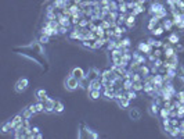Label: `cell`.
<instances>
[{
	"mask_svg": "<svg viewBox=\"0 0 184 139\" xmlns=\"http://www.w3.org/2000/svg\"><path fill=\"white\" fill-rule=\"evenodd\" d=\"M152 64L155 65V67H157V68H161V67L163 65V60H162L161 57H158V58H157V60H155V61H154Z\"/></svg>",
	"mask_w": 184,
	"mask_h": 139,
	"instance_id": "49",
	"label": "cell"
},
{
	"mask_svg": "<svg viewBox=\"0 0 184 139\" xmlns=\"http://www.w3.org/2000/svg\"><path fill=\"white\" fill-rule=\"evenodd\" d=\"M33 114H35V113H33V111H32V110H31L29 107H26L25 110L22 111V115H24V118H31Z\"/></svg>",
	"mask_w": 184,
	"mask_h": 139,
	"instance_id": "44",
	"label": "cell"
},
{
	"mask_svg": "<svg viewBox=\"0 0 184 139\" xmlns=\"http://www.w3.org/2000/svg\"><path fill=\"white\" fill-rule=\"evenodd\" d=\"M180 118H177V117H173V118H172V117H169V124H170L172 126H179L180 125Z\"/></svg>",
	"mask_w": 184,
	"mask_h": 139,
	"instance_id": "45",
	"label": "cell"
},
{
	"mask_svg": "<svg viewBox=\"0 0 184 139\" xmlns=\"http://www.w3.org/2000/svg\"><path fill=\"white\" fill-rule=\"evenodd\" d=\"M159 117H161V120L162 118H168L169 117V110L166 107H161V110H159Z\"/></svg>",
	"mask_w": 184,
	"mask_h": 139,
	"instance_id": "37",
	"label": "cell"
},
{
	"mask_svg": "<svg viewBox=\"0 0 184 139\" xmlns=\"http://www.w3.org/2000/svg\"><path fill=\"white\" fill-rule=\"evenodd\" d=\"M95 35H97V38H105V29H104L100 24H98V28H97V31H95Z\"/></svg>",
	"mask_w": 184,
	"mask_h": 139,
	"instance_id": "34",
	"label": "cell"
},
{
	"mask_svg": "<svg viewBox=\"0 0 184 139\" xmlns=\"http://www.w3.org/2000/svg\"><path fill=\"white\" fill-rule=\"evenodd\" d=\"M35 106H36V111L38 113L45 111V101L43 100H38V103H35Z\"/></svg>",
	"mask_w": 184,
	"mask_h": 139,
	"instance_id": "36",
	"label": "cell"
},
{
	"mask_svg": "<svg viewBox=\"0 0 184 139\" xmlns=\"http://www.w3.org/2000/svg\"><path fill=\"white\" fill-rule=\"evenodd\" d=\"M83 0H72V3H75V4H80Z\"/></svg>",
	"mask_w": 184,
	"mask_h": 139,
	"instance_id": "57",
	"label": "cell"
},
{
	"mask_svg": "<svg viewBox=\"0 0 184 139\" xmlns=\"http://www.w3.org/2000/svg\"><path fill=\"white\" fill-rule=\"evenodd\" d=\"M173 25H174V24H173V19L168 18V17L163 18V24H162V26L165 28V31H170L172 28H173Z\"/></svg>",
	"mask_w": 184,
	"mask_h": 139,
	"instance_id": "25",
	"label": "cell"
},
{
	"mask_svg": "<svg viewBox=\"0 0 184 139\" xmlns=\"http://www.w3.org/2000/svg\"><path fill=\"white\" fill-rule=\"evenodd\" d=\"M133 60H137L140 64H146L147 63V57H146V54H143V53H140L139 50L137 51H134L133 54Z\"/></svg>",
	"mask_w": 184,
	"mask_h": 139,
	"instance_id": "15",
	"label": "cell"
},
{
	"mask_svg": "<svg viewBox=\"0 0 184 139\" xmlns=\"http://www.w3.org/2000/svg\"><path fill=\"white\" fill-rule=\"evenodd\" d=\"M115 101L118 103V106L122 108H127L129 107V104H130V99L126 96V93L123 96H121V97H118V99H115Z\"/></svg>",
	"mask_w": 184,
	"mask_h": 139,
	"instance_id": "9",
	"label": "cell"
},
{
	"mask_svg": "<svg viewBox=\"0 0 184 139\" xmlns=\"http://www.w3.org/2000/svg\"><path fill=\"white\" fill-rule=\"evenodd\" d=\"M163 31H165V28H163L162 25H158L151 31V33H152V36H161V35L163 33Z\"/></svg>",
	"mask_w": 184,
	"mask_h": 139,
	"instance_id": "26",
	"label": "cell"
},
{
	"mask_svg": "<svg viewBox=\"0 0 184 139\" xmlns=\"http://www.w3.org/2000/svg\"><path fill=\"white\" fill-rule=\"evenodd\" d=\"M36 97H38V100H43L47 97V92H46L45 89H38L36 90Z\"/></svg>",
	"mask_w": 184,
	"mask_h": 139,
	"instance_id": "28",
	"label": "cell"
},
{
	"mask_svg": "<svg viewBox=\"0 0 184 139\" xmlns=\"http://www.w3.org/2000/svg\"><path fill=\"white\" fill-rule=\"evenodd\" d=\"M168 42H169L170 44H173V46H174V44H177L179 42H180V38H179V35L176 33V32H172L170 35L168 36Z\"/></svg>",
	"mask_w": 184,
	"mask_h": 139,
	"instance_id": "20",
	"label": "cell"
},
{
	"mask_svg": "<svg viewBox=\"0 0 184 139\" xmlns=\"http://www.w3.org/2000/svg\"><path fill=\"white\" fill-rule=\"evenodd\" d=\"M147 42L151 44L154 49H157V47H162V46H163V40H158V39H155V38H150Z\"/></svg>",
	"mask_w": 184,
	"mask_h": 139,
	"instance_id": "21",
	"label": "cell"
},
{
	"mask_svg": "<svg viewBox=\"0 0 184 139\" xmlns=\"http://www.w3.org/2000/svg\"><path fill=\"white\" fill-rule=\"evenodd\" d=\"M165 6L162 4V3H159V1H155V3H151V6H150V14L151 15H155L157 13H159L161 10H163Z\"/></svg>",
	"mask_w": 184,
	"mask_h": 139,
	"instance_id": "11",
	"label": "cell"
},
{
	"mask_svg": "<svg viewBox=\"0 0 184 139\" xmlns=\"http://www.w3.org/2000/svg\"><path fill=\"white\" fill-rule=\"evenodd\" d=\"M126 18H127V14L119 13V15H118V19H116L118 25H122V24H125V22H126Z\"/></svg>",
	"mask_w": 184,
	"mask_h": 139,
	"instance_id": "33",
	"label": "cell"
},
{
	"mask_svg": "<svg viewBox=\"0 0 184 139\" xmlns=\"http://www.w3.org/2000/svg\"><path fill=\"white\" fill-rule=\"evenodd\" d=\"M158 24H159V18H157L155 15H152V17L150 18V21H148V25H147L148 31H152L155 26H158Z\"/></svg>",
	"mask_w": 184,
	"mask_h": 139,
	"instance_id": "18",
	"label": "cell"
},
{
	"mask_svg": "<svg viewBox=\"0 0 184 139\" xmlns=\"http://www.w3.org/2000/svg\"><path fill=\"white\" fill-rule=\"evenodd\" d=\"M134 24H136V15H133V14H127V18H126V22H125V25L127 26V28H133Z\"/></svg>",
	"mask_w": 184,
	"mask_h": 139,
	"instance_id": "19",
	"label": "cell"
},
{
	"mask_svg": "<svg viewBox=\"0 0 184 139\" xmlns=\"http://www.w3.org/2000/svg\"><path fill=\"white\" fill-rule=\"evenodd\" d=\"M64 104L61 100H56V103H54V113L56 114H61L64 111Z\"/></svg>",
	"mask_w": 184,
	"mask_h": 139,
	"instance_id": "24",
	"label": "cell"
},
{
	"mask_svg": "<svg viewBox=\"0 0 184 139\" xmlns=\"http://www.w3.org/2000/svg\"><path fill=\"white\" fill-rule=\"evenodd\" d=\"M161 107H162V106H159L158 103L152 101V103H151V107H150V113L157 117V115H159V110H161Z\"/></svg>",
	"mask_w": 184,
	"mask_h": 139,
	"instance_id": "22",
	"label": "cell"
},
{
	"mask_svg": "<svg viewBox=\"0 0 184 139\" xmlns=\"http://www.w3.org/2000/svg\"><path fill=\"white\" fill-rule=\"evenodd\" d=\"M79 86H80V81L78 78H75L71 74L67 76V79H65V88H67V90H75Z\"/></svg>",
	"mask_w": 184,
	"mask_h": 139,
	"instance_id": "1",
	"label": "cell"
},
{
	"mask_svg": "<svg viewBox=\"0 0 184 139\" xmlns=\"http://www.w3.org/2000/svg\"><path fill=\"white\" fill-rule=\"evenodd\" d=\"M50 38L51 36H47V35H45V33H42V36L39 38V43L40 44H47L49 42H50Z\"/></svg>",
	"mask_w": 184,
	"mask_h": 139,
	"instance_id": "39",
	"label": "cell"
},
{
	"mask_svg": "<svg viewBox=\"0 0 184 139\" xmlns=\"http://www.w3.org/2000/svg\"><path fill=\"white\" fill-rule=\"evenodd\" d=\"M177 118H184V104H181L180 107H177Z\"/></svg>",
	"mask_w": 184,
	"mask_h": 139,
	"instance_id": "48",
	"label": "cell"
},
{
	"mask_svg": "<svg viewBox=\"0 0 184 139\" xmlns=\"http://www.w3.org/2000/svg\"><path fill=\"white\" fill-rule=\"evenodd\" d=\"M43 138V135H42V133L39 132V133H36V139H42Z\"/></svg>",
	"mask_w": 184,
	"mask_h": 139,
	"instance_id": "58",
	"label": "cell"
},
{
	"mask_svg": "<svg viewBox=\"0 0 184 139\" xmlns=\"http://www.w3.org/2000/svg\"><path fill=\"white\" fill-rule=\"evenodd\" d=\"M134 1H136V0H134ZM143 11H144V6L137 4V1H136V7L132 10V14H133V15H139V14H141Z\"/></svg>",
	"mask_w": 184,
	"mask_h": 139,
	"instance_id": "29",
	"label": "cell"
},
{
	"mask_svg": "<svg viewBox=\"0 0 184 139\" xmlns=\"http://www.w3.org/2000/svg\"><path fill=\"white\" fill-rule=\"evenodd\" d=\"M116 1H119V3H122V1H125V0H116Z\"/></svg>",
	"mask_w": 184,
	"mask_h": 139,
	"instance_id": "59",
	"label": "cell"
},
{
	"mask_svg": "<svg viewBox=\"0 0 184 139\" xmlns=\"http://www.w3.org/2000/svg\"><path fill=\"white\" fill-rule=\"evenodd\" d=\"M176 99H177L181 104H184V90H179L176 93Z\"/></svg>",
	"mask_w": 184,
	"mask_h": 139,
	"instance_id": "46",
	"label": "cell"
},
{
	"mask_svg": "<svg viewBox=\"0 0 184 139\" xmlns=\"http://www.w3.org/2000/svg\"><path fill=\"white\" fill-rule=\"evenodd\" d=\"M109 8H111V11H118V8H119V1H116V0H111V3H109Z\"/></svg>",
	"mask_w": 184,
	"mask_h": 139,
	"instance_id": "40",
	"label": "cell"
},
{
	"mask_svg": "<svg viewBox=\"0 0 184 139\" xmlns=\"http://www.w3.org/2000/svg\"><path fill=\"white\" fill-rule=\"evenodd\" d=\"M174 50H176V53H177V51L179 53H181V51L184 50V47L180 43H177V44H174Z\"/></svg>",
	"mask_w": 184,
	"mask_h": 139,
	"instance_id": "53",
	"label": "cell"
},
{
	"mask_svg": "<svg viewBox=\"0 0 184 139\" xmlns=\"http://www.w3.org/2000/svg\"><path fill=\"white\" fill-rule=\"evenodd\" d=\"M100 71L97 68H90L87 72H86V78L89 79V82L90 81H93V79H95V78H100Z\"/></svg>",
	"mask_w": 184,
	"mask_h": 139,
	"instance_id": "12",
	"label": "cell"
},
{
	"mask_svg": "<svg viewBox=\"0 0 184 139\" xmlns=\"http://www.w3.org/2000/svg\"><path fill=\"white\" fill-rule=\"evenodd\" d=\"M126 96L130 99V100H134V99H137V92L134 90V89H130V90H126Z\"/></svg>",
	"mask_w": 184,
	"mask_h": 139,
	"instance_id": "38",
	"label": "cell"
},
{
	"mask_svg": "<svg viewBox=\"0 0 184 139\" xmlns=\"http://www.w3.org/2000/svg\"><path fill=\"white\" fill-rule=\"evenodd\" d=\"M100 25H101L104 29H109V28H111V22H109L108 19H101V21H100Z\"/></svg>",
	"mask_w": 184,
	"mask_h": 139,
	"instance_id": "47",
	"label": "cell"
},
{
	"mask_svg": "<svg viewBox=\"0 0 184 139\" xmlns=\"http://www.w3.org/2000/svg\"><path fill=\"white\" fill-rule=\"evenodd\" d=\"M179 126H180V131H181V135H183L184 133V120L183 118H181V121H180V125Z\"/></svg>",
	"mask_w": 184,
	"mask_h": 139,
	"instance_id": "55",
	"label": "cell"
},
{
	"mask_svg": "<svg viewBox=\"0 0 184 139\" xmlns=\"http://www.w3.org/2000/svg\"><path fill=\"white\" fill-rule=\"evenodd\" d=\"M181 136H184V133H183V135H181Z\"/></svg>",
	"mask_w": 184,
	"mask_h": 139,
	"instance_id": "61",
	"label": "cell"
},
{
	"mask_svg": "<svg viewBox=\"0 0 184 139\" xmlns=\"http://www.w3.org/2000/svg\"><path fill=\"white\" fill-rule=\"evenodd\" d=\"M123 89L125 90H130V89L133 88V81L130 79V78H127V79H123Z\"/></svg>",
	"mask_w": 184,
	"mask_h": 139,
	"instance_id": "31",
	"label": "cell"
},
{
	"mask_svg": "<svg viewBox=\"0 0 184 139\" xmlns=\"http://www.w3.org/2000/svg\"><path fill=\"white\" fill-rule=\"evenodd\" d=\"M42 33H45L47 36H57L58 33H60V31H58V29H54L53 26L49 25V24L46 22L45 25L42 26Z\"/></svg>",
	"mask_w": 184,
	"mask_h": 139,
	"instance_id": "4",
	"label": "cell"
},
{
	"mask_svg": "<svg viewBox=\"0 0 184 139\" xmlns=\"http://www.w3.org/2000/svg\"><path fill=\"white\" fill-rule=\"evenodd\" d=\"M144 78H143V75L140 74L139 71H136V72H133V75H132V81L133 82H137V81H143Z\"/></svg>",
	"mask_w": 184,
	"mask_h": 139,
	"instance_id": "41",
	"label": "cell"
},
{
	"mask_svg": "<svg viewBox=\"0 0 184 139\" xmlns=\"http://www.w3.org/2000/svg\"><path fill=\"white\" fill-rule=\"evenodd\" d=\"M139 72L143 75V78H146L147 75H150V74H151V68H150L148 65H146V64H143V65L139 68Z\"/></svg>",
	"mask_w": 184,
	"mask_h": 139,
	"instance_id": "23",
	"label": "cell"
},
{
	"mask_svg": "<svg viewBox=\"0 0 184 139\" xmlns=\"http://www.w3.org/2000/svg\"><path fill=\"white\" fill-rule=\"evenodd\" d=\"M118 11H119V13H123V14H127V11H129L127 1H122V3H119V8H118Z\"/></svg>",
	"mask_w": 184,
	"mask_h": 139,
	"instance_id": "32",
	"label": "cell"
},
{
	"mask_svg": "<svg viewBox=\"0 0 184 139\" xmlns=\"http://www.w3.org/2000/svg\"><path fill=\"white\" fill-rule=\"evenodd\" d=\"M67 1H71V0H67Z\"/></svg>",
	"mask_w": 184,
	"mask_h": 139,
	"instance_id": "60",
	"label": "cell"
},
{
	"mask_svg": "<svg viewBox=\"0 0 184 139\" xmlns=\"http://www.w3.org/2000/svg\"><path fill=\"white\" fill-rule=\"evenodd\" d=\"M54 103H56V99L53 97H46L45 99V113H54Z\"/></svg>",
	"mask_w": 184,
	"mask_h": 139,
	"instance_id": "6",
	"label": "cell"
},
{
	"mask_svg": "<svg viewBox=\"0 0 184 139\" xmlns=\"http://www.w3.org/2000/svg\"><path fill=\"white\" fill-rule=\"evenodd\" d=\"M32 132L35 133V135H36V133H39V132H40V129H39V126H32ZM35 138H36V136H35Z\"/></svg>",
	"mask_w": 184,
	"mask_h": 139,
	"instance_id": "56",
	"label": "cell"
},
{
	"mask_svg": "<svg viewBox=\"0 0 184 139\" xmlns=\"http://www.w3.org/2000/svg\"><path fill=\"white\" fill-rule=\"evenodd\" d=\"M150 68H151V74H152V75H155V74H158V68H157V67H155V65H151V67H150Z\"/></svg>",
	"mask_w": 184,
	"mask_h": 139,
	"instance_id": "54",
	"label": "cell"
},
{
	"mask_svg": "<svg viewBox=\"0 0 184 139\" xmlns=\"http://www.w3.org/2000/svg\"><path fill=\"white\" fill-rule=\"evenodd\" d=\"M137 50H139L140 53L148 56V54H151V53L154 51V47L148 43V42H140V43L137 44Z\"/></svg>",
	"mask_w": 184,
	"mask_h": 139,
	"instance_id": "3",
	"label": "cell"
},
{
	"mask_svg": "<svg viewBox=\"0 0 184 139\" xmlns=\"http://www.w3.org/2000/svg\"><path fill=\"white\" fill-rule=\"evenodd\" d=\"M102 96L108 100H115V88H102Z\"/></svg>",
	"mask_w": 184,
	"mask_h": 139,
	"instance_id": "10",
	"label": "cell"
},
{
	"mask_svg": "<svg viewBox=\"0 0 184 139\" xmlns=\"http://www.w3.org/2000/svg\"><path fill=\"white\" fill-rule=\"evenodd\" d=\"M57 19H58V22H60V25H62V26H68L69 28L71 26V17H67V15H64L62 13H57Z\"/></svg>",
	"mask_w": 184,
	"mask_h": 139,
	"instance_id": "7",
	"label": "cell"
},
{
	"mask_svg": "<svg viewBox=\"0 0 184 139\" xmlns=\"http://www.w3.org/2000/svg\"><path fill=\"white\" fill-rule=\"evenodd\" d=\"M89 22H90L89 18H86V17H82V19L79 21L78 26H79V28H86V26H89Z\"/></svg>",
	"mask_w": 184,
	"mask_h": 139,
	"instance_id": "35",
	"label": "cell"
},
{
	"mask_svg": "<svg viewBox=\"0 0 184 139\" xmlns=\"http://www.w3.org/2000/svg\"><path fill=\"white\" fill-rule=\"evenodd\" d=\"M89 96H90V99L97 100V99H100L102 96V90L101 89H91V90H89Z\"/></svg>",
	"mask_w": 184,
	"mask_h": 139,
	"instance_id": "16",
	"label": "cell"
},
{
	"mask_svg": "<svg viewBox=\"0 0 184 139\" xmlns=\"http://www.w3.org/2000/svg\"><path fill=\"white\" fill-rule=\"evenodd\" d=\"M152 54H154L155 57H157V58H158V57H161L162 54H163V51L161 50V47H157V49H155V50L152 51Z\"/></svg>",
	"mask_w": 184,
	"mask_h": 139,
	"instance_id": "51",
	"label": "cell"
},
{
	"mask_svg": "<svg viewBox=\"0 0 184 139\" xmlns=\"http://www.w3.org/2000/svg\"><path fill=\"white\" fill-rule=\"evenodd\" d=\"M155 17L157 18H159V19H163V18H166L168 17V11H166V7L163 8V10H161L159 13H157L155 14Z\"/></svg>",
	"mask_w": 184,
	"mask_h": 139,
	"instance_id": "43",
	"label": "cell"
},
{
	"mask_svg": "<svg viewBox=\"0 0 184 139\" xmlns=\"http://www.w3.org/2000/svg\"><path fill=\"white\" fill-rule=\"evenodd\" d=\"M71 75H73L75 78H78L79 81H82L86 78V72H84V70L80 68V67H75V68L71 71Z\"/></svg>",
	"mask_w": 184,
	"mask_h": 139,
	"instance_id": "8",
	"label": "cell"
},
{
	"mask_svg": "<svg viewBox=\"0 0 184 139\" xmlns=\"http://www.w3.org/2000/svg\"><path fill=\"white\" fill-rule=\"evenodd\" d=\"M129 117L133 121H139L140 118H141V111H140L137 107L130 108V110H129Z\"/></svg>",
	"mask_w": 184,
	"mask_h": 139,
	"instance_id": "14",
	"label": "cell"
},
{
	"mask_svg": "<svg viewBox=\"0 0 184 139\" xmlns=\"http://www.w3.org/2000/svg\"><path fill=\"white\" fill-rule=\"evenodd\" d=\"M61 13L64 15H67V17H72V11L69 10V7H64L62 10H61Z\"/></svg>",
	"mask_w": 184,
	"mask_h": 139,
	"instance_id": "50",
	"label": "cell"
},
{
	"mask_svg": "<svg viewBox=\"0 0 184 139\" xmlns=\"http://www.w3.org/2000/svg\"><path fill=\"white\" fill-rule=\"evenodd\" d=\"M82 13H79V14H73L72 17H71V22H72V25H78L79 24V21L82 19Z\"/></svg>",
	"mask_w": 184,
	"mask_h": 139,
	"instance_id": "30",
	"label": "cell"
},
{
	"mask_svg": "<svg viewBox=\"0 0 184 139\" xmlns=\"http://www.w3.org/2000/svg\"><path fill=\"white\" fill-rule=\"evenodd\" d=\"M166 133L169 135V136H172V138H177V136H181V131H180V126H166L165 128Z\"/></svg>",
	"mask_w": 184,
	"mask_h": 139,
	"instance_id": "5",
	"label": "cell"
},
{
	"mask_svg": "<svg viewBox=\"0 0 184 139\" xmlns=\"http://www.w3.org/2000/svg\"><path fill=\"white\" fill-rule=\"evenodd\" d=\"M91 89H101L102 90V82H101V78H95L93 81L89 82V88L87 90H91Z\"/></svg>",
	"mask_w": 184,
	"mask_h": 139,
	"instance_id": "13",
	"label": "cell"
},
{
	"mask_svg": "<svg viewBox=\"0 0 184 139\" xmlns=\"http://www.w3.org/2000/svg\"><path fill=\"white\" fill-rule=\"evenodd\" d=\"M58 31H60V33H67V32L69 31V28H68V26H62V25H60V28H58Z\"/></svg>",
	"mask_w": 184,
	"mask_h": 139,
	"instance_id": "52",
	"label": "cell"
},
{
	"mask_svg": "<svg viewBox=\"0 0 184 139\" xmlns=\"http://www.w3.org/2000/svg\"><path fill=\"white\" fill-rule=\"evenodd\" d=\"M116 42H118L116 39H111V40H109V42L107 43L108 50L111 51V50H114V49H116Z\"/></svg>",
	"mask_w": 184,
	"mask_h": 139,
	"instance_id": "42",
	"label": "cell"
},
{
	"mask_svg": "<svg viewBox=\"0 0 184 139\" xmlns=\"http://www.w3.org/2000/svg\"><path fill=\"white\" fill-rule=\"evenodd\" d=\"M14 124H13V121L10 120V121H7L6 124H3V126H1V133H7V132H10V131H14Z\"/></svg>",
	"mask_w": 184,
	"mask_h": 139,
	"instance_id": "17",
	"label": "cell"
},
{
	"mask_svg": "<svg viewBox=\"0 0 184 139\" xmlns=\"http://www.w3.org/2000/svg\"><path fill=\"white\" fill-rule=\"evenodd\" d=\"M118 15H119V11H109V13L107 14L105 19H108L109 22H111V21H116V19H118Z\"/></svg>",
	"mask_w": 184,
	"mask_h": 139,
	"instance_id": "27",
	"label": "cell"
},
{
	"mask_svg": "<svg viewBox=\"0 0 184 139\" xmlns=\"http://www.w3.org/2000/svg\"><path fill=\"white\" fill-rule=\"evenodd\" d=\"M29 86V81H28V78H19L18 81L15 82V92H18V93H22V92H25L26 89Z\"/></svg>",
	"mask_w": 184,
	"mask_h": 139,
	"instance_id": "2",
	"label": "cell"
}]
</instances>
